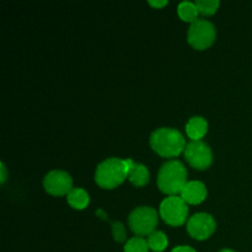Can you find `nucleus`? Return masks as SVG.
Returning a JSON list of instances; mask_svg holds the SVG:
<instances>
[{"mask_svg":"<svg viewBox=\"0 0 252 252\" xmlns=\"http://www.w3.org/2000/svg\"><path fill=\"white\" fill-rule=\"evenodd\" d=\"M217 229V223L208 213L193 214L187 221V231L196 240H206L211 238Z\"/></svg>","mask_w":252,"mask_h":252,"instance_id":"9","label":"nucleus"},{"mask_svg":"<svg viewBox=\"0 0 252 252\" xmlns=\"http://www.w3.org/2000/svg\"><path fill=\"white\" fill-rule=\"evenodd\" d=\"M177 14H179L180 19L185 22H192L196 21L198 17V9L196 6V2L191 1H182L180 2L179 6H177Z\"/></svg>","mask_w":252,"mask_h":252,"instance_id":"14","label":"nucleus"},{"mask_svg":"<svg viewBox=\"0 0 252 252\" xmlns=\"http://www.w3.org/2000/svg\"><path fill=\"white\" fill-rule=\"evenodd\" d=\"M217 31L214 25L206 19H197L189 25L187 41L194 49L203 51L209 48L216 41Z\"/></svg>","mask_w":252,"mask_h":252,"instance_id":"6","label":"nucleus"},{"mask_svg":"<svg viewBox=\"0 0 252 252\" xmlns=\"http://www.w3.org/2000/svg\"><path fill=\"white\" fill-rule=\"evenodd\" d=\"M112 235L117 243H123L127 239V231H126L125 225L120 221H115L112 224Z\"/></svg>","mask_w":252,"mask_h":252,"instance_id":"18","label":"nucleus"},{"mask_svg":"<svg viewBox=\"0 0 252 252\" xmlns=\"http://www.w3.org/2000/svg\"><path fill=\"white\" fill-rule=\"evenodd\" d=\"M158 187L167 196H180L187 185V170L179 160H169L158 172Z\"/></svg>","mask_w":252,"mask_h":252,"instance_id":"3","label":"nucleus"},{"mask_svg":"<svg viewBox=\"0 0 252 252\" xmlns=\"http://www.w3.org/2000/svg\"><path fill=\"white\" fill-rule=\"evenodd\" d=\"M159 216L153 207L142 206L133 209L128 217V225L137 236H149L158 226Z\"/></svg>","mask_w":252,"mask_h":252,"instance_id":"4","label":"nucleus"},{"mask_svg":"<svg viewBox=\"0 0 252 252\" xmlns=\"http://www.w3.org/2000/svg\"><path fill=\"white\" fill-rule=\"evenodd\" d=\"M130 159L108 158L97 165L95 171V181L101 189H113L121 186L128 179Z\"/></svg>","mask_w":252,"mask_h":252,"instance_id":"1","label":"nucleus"},{"mask_svg":"<svg viewBox=\"0 0 252 252\" xmlns=\"http://www.w3.org/2000/svg\"><path fill=\"white\" fill-rule=\"evenodd\" d=\"M208 132V122L201 116L189 118L186 123V133L191 140H201Z\"/></svg>","mask_w":252,"mask_h":252,"instance_id":"11","label":"nucleus"},{"mask_svg":"<svg viewBox=\"0 0 252 252\" xmlns=\"http://www.w3.org/2000/svg\"><path fill=\"white\" fill-rule=\"evenodd\" d=\"M148 4L153 7H157V9H161V7L166 6L167 1L166 0H150V1H148Z\"/></svg>","mask_w":252,"mask_h":252,"instance_id":"19","label":"nucleus"},{"mask_svg":"<svg viewBox=\"0 0 252 252\" xmlns=\"http://www.w3.org/2000/svg\"><path fill=\"white\" fill-rule=\"evenodd\" d=\"M171 252H197V251L194 250V249L189 248V246L182 245V246H177V248H175Z\"/></svg>","mask_w":252,"mask_h":252,"instance_id":"20","label":"nucleus"},{"mask_svg":"<svg viewBox=\"0 0 252 252\" xmlns=\"http://www.w3.org/2000/svg\"><path fill=\"white\" fill-rule=\"evenodd\" d=\"M219 252H235V251L230 250V249H224V250H221V251H219Z\"/></svg>","mask_w":252,"mask_h":252,"instance_id":"22","label":"nucleus"},{"mask_svg":"<svg viewBox=\"0 0 252 252\" xmlns=\"http://www.w3.org/2000/svg\"><path fill=\"white\" fill-rule=\"evenodd\" d=\"M150 147L162 158L179 157L185 152L187 143L181 132L175 128L162 127L154 130L150 135Z\"/></svg>","mask_w":252,"mask_h":252,"instance_id":"2","label":"nucleus"},{"mask_svg":"<svg viewBox=\"0 0 252 252\" xmlns=\"http://www.w3.org/2000/svg\"><path fill=\"white\" fill-rule=\"evenodd\" d=\"M66 201H68L69 206L74 209H85L86 207L90 203V196H89L88 192L84 189L80 187H74L70 192L66 196Z\"/></svg>","mask_w":252,"mask_h":252,"instance_id":"13","label":"nucleus"},{"mask_svg":"<svg viewBox=\"0 0 252 252\" xmlns=\"http://www.w3.org/2000/svg\"><path fill=\"white\" fill-rule=\"evenodd\" d=\"M149 250L148 241L140 236L129 239L125 245V252H149Z\"/></svg>","mask_w":252,"mask_h":252,"instance_id":"16","label":"nucleus"},{"mask_svg":"<svg viewBox=\"0 0 252 252\" xmlns=\"http://www.w3.org/2000/svg\"><path fill=\"white\" fill-rule=\"evenodd\" d=\"M219 5H220V2L218 0H197L196 1L198 12L202 15H206V16L216 14L217 10L219 9Z\"/></svg>","mask_w":252,"mask_h":252,"instance_id":"17","label":"nucleus"},{"mask_svg":"<svg viewBox=\"0 0 252 252\" xmlns=\"http://www.w3.org/2000/svg\"><path fill=\"white\" fill-rule=\"evenodd\" d=\"M0 170H1V179H0V181H1L2 184H4L5 180H6L7 172H6V167H5V165L2 164V162H1V165H0Z\"/></svg>","mask_w":252,"mask_h":252,"instance_id":"21","label":"nucleus"},{"mask_svg":"<svg viewBox=\"0 0 252 252\" xmlns=\"http://www.w3.org/2000/svg\"><path fill=\"white\" fill-rule=\"evenodd\" d=\"M43 187L47 193L54 197L68 196L69 192L74 189L73 179L63 170H52L44 176Z\"/></svg>","mask_w":252,"mask_h":252,"instance_id":"8","label":"nucleus"},{"mask_svg":"<svg viewBox=\"0 0 252 252\" xmlns=\"http://www.w3.org/2000/svg\"><path fill=\"white\" fill-rule=\"evenodd\" d=\"M148 245L149 249L154 252H162L169 245V240L165 233L160 230H155L154 233L148 236Z\"/></svg>","mask_w":252,"mask_h":252,"instance_id":"15","label":"nucleus"},{"mask_svg":"<svg viewBox=\"0 0 252 252\" xmlns=\"http://www.w3.org/2000/svg\"><path fill=\"white\" fill-rule=\"evenodd\" d=\"M149 177V170L145 165L135 164L133 162V160H130L129 172H128V180L130 181V184L134 185L135 187H143L148 184Z\"/></svg>","mask_w":252,"mask_h":252,"instance_id":"12","label":"nucleus"},{"mask_svg":"<svg viewBox=\"0 0 252 252\" xmlns=\"http://www.w3.org/2000/svg\"><path fill=\"white\" fill-rule=\"evenodd\" d=\"M159 214L167 225L181 226L189 221V204L181 196H169L160 204Z\"/></svg>","mask_w":252,"mask_h":252,"instance_id":"5","label":"nucleus"},{"mask_svg":"<svg viewBox=\"0 0 252 252\" xmlns=\"http://www.w3.org/2000/svg\"><path fill=\"white\" fill-rule=\"evenodd\" d=\"M207 187L201 181H189L181 192V198L187 204H201L207 198Z\"/></svg>","mask_w":252,"mask_h":252,"instance_id":"10","label":"nucleus"},{"mask_svg":"<svg viewBox=\"0 0 252 252\" xmlns=\"http://www.w3.org/2000/svg\"><path fill=\"white\" fill-rule=\"evenodd\" d=\"M184 155L187 162L197 170L208 169L213 162L212 149L208 144L202 140H191L189 143H187Z\"/></svg>","mask_w":252,"mask_h":252,"instance_id":"7","label":"nucleus"}]
</instances>
